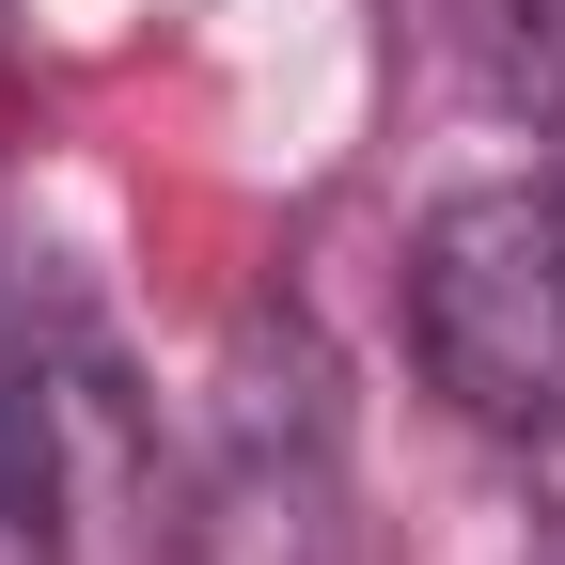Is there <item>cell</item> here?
Instances as JSON below:
<instances>
[{"mask_svg":"<svg viewBox=\"0 0 565 565\" xmlns=\"http://www.w3.org/2000/svg\"><path fill=\"white\" fill-rule=\"evenodd\" d=\"M408 345L487 440L565 424V189H456L408 236Z\"/></svg>","mask_w":565,"mask_h":565,"instance_id":"obj_1","label":"cell"},{"mask_svg":"<svg viewBox=\"0 0 565 565\" xmlns=\"http://www.w3.org/2000/svg\"><path fill=\"white\" fill-rule=\"evenodd\" d=\"M173 550L189 565H345V424H330V362L299 315H236Z\"/></svg>","mask_w":565,"mask_h":565,"instance_id":"obj_2","label":"cell"}]
</instances>
